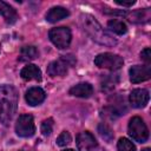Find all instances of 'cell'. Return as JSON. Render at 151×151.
Here are the masks:
<instances>
[{
	"mask_svg": "<svg viewBox=\"0 0 151 151\" xmlns=\"http://www.w3.org/2000/svg\"><path fill=\"white\" fill-rule=\"evenodd\" d=\"M48 37L50 40L53 42V45H55L58 48H67L71 44V39H72V34H71V29L68 27H55L52 28L48 32Z\"/></svg>",
	"mask_w": 151,
	"mask_h": 151,
	"instance_id": "obj_5",
	"label": "cell"
},
{
	"mask_svg": "<svg viewBox=\"0 0 151 151\" xmlns=\"http://www.w3.org/2000/svg\"><path fill=\"white\" fill-rule=\"evenodd\" d=\"M129 134L130 137L138 142V143H145L149 138V130L144 123V120L140 117H132L129 122Z\"/></svg>",
	"mask_w": 151,
	"mask_h": 151,
	"instance_id": "obj_3",
	"label": "cell"
},
{
	"mask_svg": "<svg viewBox=\"0 0 151 151\" xmlns=\"http://www.w3.org/2000/svg\"><path fill=\"white\" fill-rule=\"evenodd\" d=\"M18 106V92L12 85L0 86V122L8 125Z\"/></svg>",
	"mask_w": 151,
	"mask_h": 151,
	"instance_id": "obj_1",
	"label": "cell"
},
{
	"mask_svg": "<svg viewBox=\"0 0 151 151\" xmlns=\"http://www.w3.org/2000/svg\"><path fill=\"white\" fill-rule=\"evenodd\" d=\"M77 146L79 151H98L99 150L96 138L88 131L80 132L77 136Z\"/></svg>",
	"mask_w": 151,
	"mask_h": 151,
	"instance_id": "obj_8",
	"label": "cell"
},
{
	"mask_svg": "<svg viewBox=\"0 0 151 151\" xmlns=\"http://www.w3.org/2000/svg\"><path fill=\"white\" fill-rule=\"evenodd\" d=\"M63 151H74L73 149H66V150H63Z\"/></svg>",
	"mask_w": 151,
	"mask_h": 151,
	"instance_id": "obj_27",
	"label": "cell"
},
{
	"mask_svg": "<svg viewBox=\"0 0 151 151\" xmlns=\"http://www.w3.org/2000/svg\"><path fill=\"white\" fill-rule=\"evenodd\" d=\"M136 1L134 0H130V1H122V0H116V4L117 5H120V6H125V7H130V6H132L133 4H134Z\"/></svg>",
	"mask_w": 151,
	"mask_h": 151,
	"instance_id": "obj_25",
	"label": "cell"
},
{
	"mask_svg": "<svg viewBox=\"0 0 151 151\" xmlns=\"http://www.w3.org/2000/svg\"><path fill=\"white\" fill-rule=\"evenodd\" d=\"M45 97H46L45 91L41 87H37V86L28 88L25 94V99L28 103V105H31V106H37V105L41 104L45 100Z\"/></svg>",
	"mask_w": 151,
	"mask_h": 151,
	"instance_id": "obj_11",
	"label": "cell"
},
{
	"mask_svg": "<svg viewBox=\"0 0 151 151\" xmlns=\"http://www.w3.org/2000/svg\"><path fill=\"white\" fill-rule=\"evenodd\" d=\"M149 99H150V94H149V91L145 88H134L131 91L129 97L130 104L136 109H142L146 106V104L149 103Z\"/></svg>",
	"mask_w": 151,
	"mask_h": 151,
	"instance_id": "obj_10",
	"label": "cell"
},
{
	"mask_svg": "<svg viewBox=\"0 0 151 151\" xmlns=\"http://www.w3.org/2000/svg\"><path fill=\"white\" fill-rule=\"evenodd\" d=\"M76 63L74 58L72 55H63V58L54 60L48 64L47 66V73L51 77H61L67 73L68 66H72Z\"/></svg>",
	"mask_w": 151,
	"mask_h": 151,
	"instance_id": "obj_6",
	"label": "cell"
},
{
	"mask_svg": "<svg viewBox=\"0 0 151 151\" xmlns=\"http://www.w3.org/2000/svg\"><path fill=\"white\" fill-rule=\"evenodd\" d=\"M98 132H99L100 137L106 142H111L113 138V132H112L111 127L105 123H100L98 125Z\"/></svg>",
	"mask_w": 151,
	"mask_h": 151,
	"instance_id": "obj_19",
	"label": "cell"
},
{
	"mask_svg": "<svg viewBox=\"0 0 151 151\" xmlns=\"http://www.w3.org/2000/svg\"><path fill=\"white\" fill-rule=\"evenodd\" d=\"M15 132L18 136L28 138L32 137L35 132V125L33 117L31 114H21L15 123Z\"/></svg>",
	"mask_w": 151,
	"mask_h": 151,
	"instance_id": "obj_7",
	"label": "cell"
},
{
	"mask_svg": "<svg viewBox=\"0 0 151 151\" xmlns=\"http://www.w3.org/2000/svg\"><path fill=\"white\" fill-rule=\"evenodd\" d=\"M118 83V76L117 74H107L105 78H103L101 87L103 90H112L114 85Z\"/></svg>",
	"mask_w": 151,
	"mask_h": 151,
	"instance_id": "obj_20",
	"label": "cell"
},
{
	"mask_svg": "<svg viewBox=\"0 0 151 151\" xmlns=\"http://www.w3.org/2000/svg\"><path fill=\"white\" fill-rule=\"evenodd\" d=\"M68 93L71 96L79 97V98H88L93 93V87L88 83H79V84L74 85L73 87H71Z\"/></svg>",
	"mask_w": 151,
	"mask_h": 151,
	"instance_id": "obj_12",
	"label": "cell"
},
{
	"mask_svg": "<svg viewBox=\"0 0 151 151\" xmlns=\"http://www.w3.org/2000/svg\"><path fill=\"white\" fill-rule=\"evenodd\" d=\"M150 17H151L150 8H144V9L133 11L130 14H127V20L133 24H142V22L149 21Z\"/></svg>",
	"mask_w": 151,
	"mask_h": 151,
	"instance_id": "obj_15",
	"label": "cell"
},
{
	"mask_svg": "<svg viewBox=\"0 0 151 151\" xmlns=\"http://www.w3.org/2000/svg\"><path fill=\"white\" fill-rule=\"evenodd\" d=\"M142 151H151V150H150L149 147H145V149H144V150H142Z\"/></svg>",
	"mask_w": 151,
	"mask_h": 151,
	"instance_id": "obj_26",
	"label": "cell"
},
{
	"mask_svg": "<svg viewBox=\"0 0 151 151\" xmlns=\"http://www.w3.org/2000/svg\"><path fill=\"white\" fill-rule=\"evenodd\" d=\"M118 151H136V146L127 138H120L117 144Z\"/></svg>",
	"mask_w": 151,
	"mask_h": 151,
	"instance_id": "obj_21",
	"label": "cell"
},
{
	"mask_svg": "<svg viewBox=\"0 0 151 151\" xmlns=\"http://www.w3.org/2000/svg\"><path fill=\"white\" fill-rule=\"evenodd\" d=\"M130 80L133 84H138L151 78V67L150 65H134L130 68Z\"/></svg>",
	"mask_w": 151,
	"mask_h": 151,
	"instance_id": "obj_9",
	"label": "cell"
},
{
	"mask_svg": "<svg viewBox=\"0 0 151 151\" xmlns=\"http://www.w3.org/2000/svg\"><path fill=\"white\" fill-rule=\"evenodd\" d=\"M20 76H21V78L25 79V80H38V81H40L41 78H42V77H41V71H40V68H39L37 65H33V64L25 66V67L21 70Z\"/></svg>",
	"mask_w": 151,
	"mask_h": 151,
	"instance_id": "obj_13",
	"label": "cell"
},
{
	"mask_svg": "<svg viewBox=\"0 0 151 151\" xmlns=\"http://www.w3.org/2000/svg\"><path fill=\"white\" fill-rule=\"evenodd\" d=\"M38 50L35 46H24L20 50V57L19 60L21 61H27V60H33L38 57Z\"/></svg>",
	"mask_w": 151,
	"mask_h": 151,
	"instance_id": "obj_17",
	"label": "cell"
},
{
	"mask_svg": "<svg viewBox=\"0 0 151 151\" xmlns=\"http://www.w3.org/2000/svg\"><path fill=\"white\" fill-rule=\"evenodd\" d=\"M71 140H72L71 134H70L67 131H63V132L59 134V137L57 138V144H58L59 146H66V145H68V144L71 143Z\"/></svg>",
	"mask_w": 151,
	"mask_h": 151,
	"instance_id": "obj_22",
	"label": "cell"
},
{
	"mask_svg": "<svg viewBox=\"0 0 151 151\" xmlns=\"http://www.w3.org/2000/svg\"><path fill=\"white\" fill-rule=\"evenodd\" d=\"M124 64V60L120 55L113 53H100L94 58V65L100 68H106L110 71L119 70Z\"/></svg>",
	"mask_w": 151,
	"mask_h": 151,
	"instance_id": "obj_4",
	"label": "cell"
},
{
	"mask_svg": "<svg viewBox=\"0 0 151 151\" xmlns=\"http://www.w3.org/2000/svg\"><path fill=\"white\" fill-rule=\"evenodd\" d=\"M80 24L84 28V31L98 44L104 46H114L117 44V40L112 38L103 27L90 14H81L80 15Z\"/></svg>",
	"mask_w": 151,
	"mask_h": 151,
	"instance_id": "obj_2",
	"label": "cell"
},
{
	"mask_svg": "<svg viewBox=\"0 0 151 151\" xmlns=\"http://www.w3.org/2000/svg\"><path fill=\"white\" fill-rule=\"evenodd\" d=\"M107 27L116 34L118 35H122V34H125L126 31H127V27L125 25V22H123L122 20H118V19H112L107 22Z\"/></svg>",
	"mask_w": 151,
	"mask_h": 151,
	"instance_id": "obj_18",
	"label": "cell"
},
{
	"mask_svg": "<svg viewBox=\"0 0 151 151\" xmlns=\"http://www.w3.org/2000/svg\"><path fill=\"white\" fill-rule=\"evenodd\" d=\"M68 15H70V12L66 8H64L61 6H57V7H52L47 12L46 20L48 22H57V21H59V20H61Z\"/></svg>",
	"mask_w": 151,
	"mask_h": 151,
	"instance_id": "obj_14",
	"label": "cell"
},
{
	"mask_svg": "<svg viewBox=\"0 0 151 151\" xmlns=\"http://www.w3.org/2000/svg\"><path fill=\"white\" fill-rule=\"evenodd\" d=\"M53 130V119L48 118L41 123V132L44 136H50Z\"/></svg>",
	"mask_w": 151,
	"mask_h": 151,
	"instance_id": "obj_23",
	"label": "cell"
},
{
	"mask_svg": "<svg viewBox=\"0 0 151 151\" xmlns=\"http://www.w3.org/2000/svg\"><path fill=\"white\" fill-rule=\"evenodd\" d=\"M140 58H142V60H144V61L146 63V65H149V64L151 63V51H150L149 47L144 48V50L140 52Z\"/></svg>",
	"mask_w": 151,
	"mask_h": 151,
	"instance_id": "obj_24",
	"label": "cell"
},
{
	"mask_svg": "<svg viewBox=\"0 0 151 151\" xmlns=\"http://www.w3.org/2000/svg\"><path fill=\"white\" fill-rule=\"evenodd\" d=\"M0 14L4 15L6 22H8V24L15 22L17 18H18L17 11L12 6H9L8 4H6L5 1H0Z\"/></svg>",
	"mask_w": 151,
	"mask_h": 151,
	"instance_id": "obj_16",
	"label": "cell"
}]
</instances>
